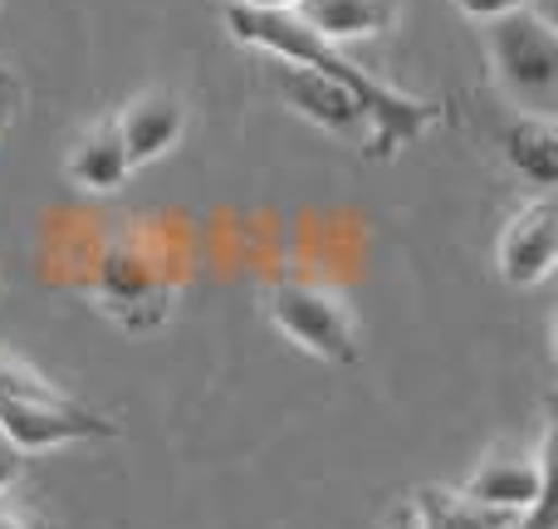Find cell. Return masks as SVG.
<instances>
[{"instance_id": "obj_2", "label": "cell", "mask_w": 558, "mask_h": 529, "mask_svg": "<svg viewBox=\"0 0 558 529\" xmlns=\"http://www.w3.org/2000/svg\"><path fill=\"white\" fill-rule=\"evenodd\" d=\"M485 49L500 88L520 104V113L554 118L558 108V25L534 10H510L485 20Z\"/></svg>"}, {"instance_id": "obj_5", "label": "cell", "mask_w": 558, "mask_h": 529, "mask_svg": "<svg viewBox=\"0 0 558 529\" xmlns=\"http://www.w3.org/2000/svg\"><path fill=\"white\" fill-rule=\"evenodd\" d=\"M0 432L20 446V452H49V446L69 442H108L118 436L113 422H104L98 412H88L74 397H10L0 393Z\"/></svg>"}, {"instance_id": "obj_18", "label": "cell", "mask_w": 558, "mask_h": 529, "mask_svg": "<svg viewBox=\"0 0 558 529\" xmlns=\"http://www.w3.org/2000/svg\"><path fill=\"white\" fill-rule=\"evenodd\" d=\"M387 529H416V515H412V510H402V515H397V520L387 525Z\"/></svg>"}, {"instance_id": "obj_14", "label": "cell", "mask_w": 558, "mask_h": 529, "mask_svg": "<svg viewBox=\"0 0 558 529\" xmlns=\"http://www.w3.org/2000/svg\"><path fill=\"white\" fill-rule=\"evenodd\" d=\"M20 471H25V452H20V446L10 442L5 432H0V495H5L10 485L20 481Z\"/></svg>"}, {"instance_id": "obj_13", "label": "cell", "mask_w": 558, "mask_h": 529, "mask_svg": "<svg viewBox=\"0 0 558 529\" xmlns=\"http://www.w3.org/2000/svg\"><path fill=\"white\" fill-rule=\"evenodd\" d=\"M524 5H530V0H456V10L471 20H500V15H510V10H524Z\"/></svg>"}, {"instance_id": "obj_6", "label": "cell", "mask_w": 558, "mask_h": 529, "mask_svg": "<svg viewBox=\"0 0 558 529\" xmlns=\"http://www.w3.org/2000/svg\"><path fill=\"white\" fill-rule=\"evenodd\" d=\"M554 261H558V206L549 192H539L534 202H524L520 212L500 226L495 265H500L505 285L530 289L554 275Z\"/></svg>"}, {"instance_id": "obj_11", "label": "cell", "mask_w": 558, "mask_h": 529, "mask_svg": "<svg viewBox=\"0 0 558 529\" xmlns=\"http://www.w3.org/2000/svg\"><path fill=\"white\" fill-rule=\"evenodd\" d=\"M500 153L520 177H530L539 192H554L558 182V128L544 113H514L500 128Z\"/></svg>"}, {"instance_id": "obj_4", "label": "cell", "mask_w": 558, "mask_h": 529, "mask_svg": "<svg viewBox=\"0 0 558 529\" xmlns=\"http://www.w3.org/2000/svg\"><path fill=\"white\" fill-rule=\"evenodd\" d=\"M471 501L490 505L505 515H530L544 495H554V426H544L539 442H510L495 446L481 466L471 471V481L461 485Z\"/></svg>"}, {"instance_id": "obj_8", "label": "cell", "mask_w": 558, "mask_h": 529, "mask_svg": "<svg viewBox=\"0 0 558 529\" xmlns=\"http://www.w3.org/2000/svg\"><path fill=\"white\" fill-rule=\"evenodd\" d=\"M118 133L133 157V167H147L157 157H167L186 133V98L177 88H143L118 108Z\"/></svg>"}, {"instance_id": "obj_17", "label": "cell", "mask_w": 558, "mask_h": 529, "mask_svg": "<svg viewBox=\"0 0 558 529\" xmlns=\"http://www.w3.org/2000/svg\"><path fill=\"white\" fill-rule=\"evenodd\" d=\"M231 5H245V10H294V0H231Z\"/></svg>"}, {"instance_id": "obj_3", "label": "cell", "mask_w": 558, "mask_h": 529, "mask_svg": "<svg viewBox=\"0 0 558 529\" xmlns=\"http://www.w3.org/2000/svg\"><path fill=\"white\" fill-rule=\"evenodd\" d=\"M265 314L289 344H299L304 353L324 358V363L353 368L363 358V334H357L353 309L343 304V294L318 279H275L265 289Z\"/></svg>"}, {"instance_id": "obj_7", "label": "cell", "mask_w": 558, "mask_h": 529, "mask_svg": "<svg viewBox=\"0 0 558 529\" xmlns=\"http://www.w3.org/2000/svg\"><path fill=\"white\" fill-rule=\"evenodd\" d=\"M270 79H275L279 98H289L294 113H304L308 123H318L324 133L343 137V143H363V147L373 143V123H367L363 104H357L343 84H333V79L314 74V69H304V64H289V59H275Z\"/></svg>"}, {"instance_id": "obj_1", "label": "cell", "mask_w": 558, "mask_h": 529, "mask_svg": "<svg viewBox=\"0 0 558 529\" xmlns=\"http://www.w3.org/2000/svg\"><path fill=\"white\" fill-rule=\"evenodd\" d=\"M226 25H231V35L241 39V45H255L270 59H289V64H304V69H314V74L343 84L348 94L363 104L367 123H373V143H367L373 157H392V153H402V147H412L416 137L441 118V104L402 94V88H392L387 79L357 69L338 45L318 39L294 10H245V5L226 0Z\"/></svg>"}, {"instance_id": "obj_9", "label": "cell", "mask_w": 558, "mask_h": 529, "mask_svg": "<svg viewBox=\"0 0 558 529\" xmlns=\"http://www.w3.org/2000/svg\"><path fill=\"white\" fill-rule=\"evenodd\" d=\"M64 177L78 187V192H118V187L133 177V157L123 147V133H118V118H98L88 123L84 133L69 143V157H64Z\"/></svg>"}, {"instance_id": "obj_15", "label": "cell", "mask_w": 558, "mask_h": 529, "mask_svg": "<svg viewBox=\"0 0 558 529\" xmlns=\"http://www.w3.org/2000/svg\"><path fill=\"white\" fill-rule=\"evenodd\" d=\"M0 529H39V525H35V515L20 501H10V491H5L0 495Z\"/></svg>"}, {"instance_id": "obj_12", "label": "cell", "mask_w": 558, "mask_h": 529, "mask_svg": "<svg viewBox=\"0 0 558 529\" xmlns=\"http://www.w3.org/2000/svg\"><path fill=\"white\" fill-rule=\"evenodd\" d=\"M412 515H416V529H510L514 525V515L471 501L461 485L456 491L451 485H422Z\"/></svg>"}, {"instance_id": "obj_10", "label": "cell", "mask_w": 558, "mask_h": 529, "mask_svg": "<svg viewBox=\"0 0 558 529\" xmlns=\"http://www.w3.org/2000/svg\"><path fill=\"white\" fill-rule=\"evenodd\" d=\"M402 0H294V15L314 29L318 39H367L392 29Z\"/></svg>"}, {"instance_id": "obj_16", "label": "cell", "mask_w": 558, "mask_h": 529, "mask_svg": "<svg viewBox=\"0 0 558 529\" xmlns=\"http://www.w3.org/2000/svg\"><path fill=\"white\" fill-rule=\"evenodd\" d=\"M15 104H20V84L10 69H0V133H5V123L15 118Z\"/></svg>"}]
</instances>
